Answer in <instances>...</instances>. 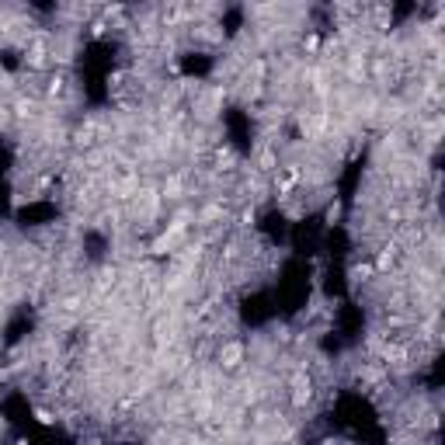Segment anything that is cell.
<instances>
[{"mask_svg": "<svg viewBox=\"0 0 445 445\" xmlns=\"http://www.w3.org/2000/svg\"><path fill=\"white\" fill-rule=\"evenodd\" d=\"M244 355H247V348L241 344V341H227L219 348V365L222 369H237L241 362H244Z\"/></svg>", "mask_w": 445, "mask_h": 445, "instance_id": "6da1fadb", "label": "cell"}]
</instances>
